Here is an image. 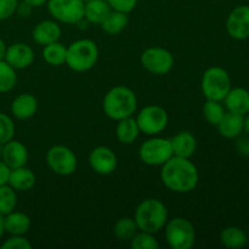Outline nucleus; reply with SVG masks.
<instances>
[{"label": "nucleus", "mask_w": 249, "mask_h": 249, "mask_svg": "<svg viewBox=\"0 0 249 249\" xmlns=\"http://www.w3.org/2000/svg\"><path fill=\"white\" fill-rule=\"evenodd\" d=\"M160 179L163 185L177 194H189L196 189L199 175L190 158L173 156L162 165Z\"/></svg>", "instance_id": "1"}, {"label": "nucleus", "mask_w": 249, "mask_h": 249, "mask_svg": "<svg viewBox=\"0 0 249 249\" xmlns=\"http://www.w3.org/2000/svg\"><path fill=\"white\" fill-rule=\"evenodd\" d=\"M138 107L136 95L130 88L124 85H117L109 89L105 95L102 108L105 114L113 121L131 117Z\"/></svg>", "instance_id": "2"}, {"label": "nucleus", "mask_w": 249, "mask_h": 249, "mask_svg": "<svg viewBox=\"0 0 249 249\" xmlns=\"http://www.w3.org/2000/svg\"><path fill=\"white\" fill-rule=\"evenodd\" d=\"M134 219L139 230L155 235L167 224V207L158 199L147 198L139 204Z\"/></svg>", "instance_id": "3"}, {"label": "nucleus", "mask_w": 249, "mask_h": 249, "mask_svg": "<svg viewBox=\"0 0 249 249\" xmlns=\"http://www.w3.org/2000/svg\"><path fill=\"white\" fill-rule=\"evenodd\" d=\"M99 60V48L90 39H79L67 48L66 65L78 73L90 71Z\"/></svg>", "instance_id": "4"}, {"label": "nucleus", "mask_w": 249, "mask_h": 249, "mask_svg": "<svg viewBox=\"0 0 249 249\" xmlns=\"http://www.w3.org/2000/svg\"><path fill=\"white\" fill-rule=\"evenodd\" d=\"M201 88L207 100L223 101L231 89V78L228 71L218 66L209 67L202 75Z\"/></svg>", "instance_id": "5"}, {"label": "nucleus", "mask_w": 249, "mask_h": 249, "mask_svg": "<svg viewBox=\"0 0 249 249\" xmlns=\"http://www.w3.org/2000/svg\"><path fill=\"white\" fill-rule=\"evenodd\" d=\"M165 240L173 249H190L196 241V231L191 221L182 216L170 219L164 226Z\"/></svg>", "instance_id": "6"}, {"label": "nucleus", "mask_w": 249, "mask_h": 249, "mask_svg": "<svg viewBox=\"0 0 249 249\" xmlns=\"http://www.w3.org/2000/svg\"><path fill=\"white\" fill-rule=\"evenodd\" d=\"M173 148L170 139L152 138L146 140L139 148V157L141 162L151 167H162L173 157Z\"/></svg>", "instance_id": "7"}, {"label": "nucleus", "mask_w": 249, "mask_h": 249, "mask_svg": "<svg viewBox=\"0 0 249 249\" xmlns=\"http://www.w3.org/2000/svg\"><path fill=\"white\" fill-rule=\"evenodd\" d=\"M45 160L51 172L62 177L73 174L78 165L77 156L71 148L63 145H55L49 148Z\"/></svg>", "instance_id": "8"}, {"label": "nucleus", "mask_w": 249, "mask_h": 249, "mask_svg": "<svg viewBox=\"0 0 249 249\" xmlns=\"http://www.w3.org/2000/svg\"><path fill=\"white\" fill-rule=\"evenodd\" d=\"M135 119L140 131L146 135H157L162 133L167 128L169 122L167 111L158 105L143 107Z\"/></svg>", "instance_id": "9"}, {"label": "nucleus", "mask_w": 249, "mask_h": 249, "mask_svg": "<svg viewBox=\"0 0 249 249\" xmlns=\"http://www.w3.org/2000/svg\"><path fill=\"white\" fill-rule=\"evenodd\" d=\"M48 10L61 23L78 24L84 18L83 0H48Z\"/></svg>", "instance_id": "10"}, {"label": "nucleus", "mask_w": 249, "mask_h": 249, "mask_svg": "<svg viewBox=\"0 0 249 249\" xmlns=\"http://www.w3.org/2000/svg\"><path fill=\"white\" fill-rule=\"evenodd\" d=\"M140 61L146 71L156 75L167 74L174 66L173 53L160 46H152V48L146 49L141 53Z\"/></svg>", "instance_id": "11"}, {"label": "nucleus", "mask_w": 249, "mask_h": 249, "mask_svg": "<svg viewBox=\"0 0 249 249\" xmlns=\"http://www.w3.org/2000/svg\"><path fill=\"white\" fill-rule=\"evenodd\" d=\"M226 32L236 40L249 38V6L241 5L235 7L226 18Z\"/></svg>", "instance_id": "12"}, {"label": "nucleus", "mask_w": 249, "mask_h": 249, "mask_svg": "<svg viewBox=\"0 0 249 249\" xmlns=\"http://www.w3.org/2000/svg\"><path fill=\"white\" fill-rule=\"evenodd\" d=\"M89 164L96 174L109 175L116 170L118 160L113 151L107 146H97L90 152Z\"/></svg>", "instance_id": "13"}, {"label": "nucleus", "mask_w": 249, "mask_h": 249, "mask_svg": "<svg viewBox=\"0 0 249 249\" xmlns=\"http://www.w3.org/2000/svg\"><path fill=\"white\" fill-rule=\"evenodd\" d=\"M5 61L15 70H24L34 61V51L24 43H15L7 46Z\"/></svg>", "instance_id": "14"}, {"label": "nucleus", "mask_w": 249, "mask_h": 249, "mask_svg": "<svg viewBox=\"0 0 249 249\" xmlns=\"http://www.w3.org/2000/svg\"><path fill=\"white\" fill-rule=\"evenodd\" d=\"M1 160L10 169L24 167L28 160V150L21 141L12 139L2 145Z\"/></svg>", "instance_id": "15"}, {"label": "nucleus", "mask_w": 249, "mask_h": 249, "mask_svg": "<svg viewBox=\"0 0 249 249\" xmlns=\"http://www.w3.org/2000/svg\"><path fill=\"white\" fill-rule=\"evenodd\" d=\"M61 27L58 26L57 21H51V19H45V21L39 22L32 31V38L39 45H48V44L58 41L61 38Z\"/></svg>", "instance_id": "16"}, {"label": "nucleus", "mask_w": 249, "mask_h": 249, "mask_svg": "<svg viewBox=\"0 0 249 249\" xmlns=\"http://www.w3.org/2000/svg\"><path fill=\"white\" fill-rule=\"evenodd\" d=\"M36 111H38V100L34 95L27 94V92L15 97L11 104L12 116L19 121L32 118L36 116Z\"/></svg>", "instance_id": "17"}, {"label": "nucleus", "mask_w": 249, "mask_h": 249, "mask_svg": "<svg viewBox=\"0 0 249 249\" xmlns=\"http://www.w3.org/2000/svg\"><path fill=\"white\" fill-rule=\"evenodd\" d=\"M223 101H225L229 112L242 116H246L249 112V91L245 88H231Z\"/></svg>", "instance_id": "18"}, {"label": "nucleus", "mask_w": 249, "mask_h": 249, "mask_svg": "<svg viewBox=\"0 0 249 249\" xmlns=\"http://www.w3.org/2000/svg\"><path fill=\"white\" fill-rule=\"evenodd\" d=\"M173 155L177 157L190 158L194 156L197 147L196 138L190 131H179L170 139Z\"/></svg>", "instance_id": "19"}, {"label": "nucleus", "mask_w": 249, "mask_h": 249, "mask_svg": "<svg viewBox=\"0 0 249 249\" xmlns=\"http://www.w3.org/2000/svg\"><path fill=\"white\" fill-rule=\"evenodd\" d=\"M36 181V178L34 173L24 165V167L14 168L10 170L7 185H10L15 191H28L33 189Z\"/></svg>", "instance_id": "20"}, {"label": "nucleus", "mask_w": 249, "mask_h": 249, "mask_svg": "<svg viewBox=\"0 0 249 249\" xmlns=\"http://www.w3.org/2000/svg\"><path fill=\"white\" fill-rule=\"evenodd\" d=\"M243 119H245V116L242 114L226 112L220 123L216 125L220 135L226 139L238 138L243 131Z\"/></svg>", "instance_id": "21"}, {"label": "nucleus", "mask_w": 249, "mask_h": 249, "mask_svg": "<svg viewBox=\"0 0 249 249\" xmlns=\"http://www.w3.org/2000/svg\"><path fill=\"white\" fill-rule=\"evenodd\" d=\"M4 226L5 232L10 235H24L31 228V219L26 213L15 209L4 216Z\"/></svg>", "instance_id": "22"}, {"label": "nucleus", "mask_w": 249, "mask_h": 249, "mask_svg": "<svg viewBox=\"0 0 249 249\" xmlns=\"http://www.w3.org/2000/svg\"><path fill=\"white\" fill-rule=\"evenodd\" d=\"M106 0H88L84 2V19L94 24H101L111 11Z\"/></svg>", "instance_id": "23"}, {"label": "nucleus", "mask_w": 249, "mask_h": 249, "mask_svg": "<svg viewBox=\"0 0 249 249\" xmlns=\"http://www.w3.org/2000/svg\"><path fill=\"white\" fill-rule=\"evenodd\" d=\"M140 133L141 131L138 125V122L135 118H133V116L118 121L116 128V136L119 142L124 143V145H130L138 139Z\"/></svg>", "instance_id": "24"}, {"label": "nucleus", "mask_w": 249, "mask_h": 249, "mask_svg": "<svg viewBox=\"0 0 249 249\" xmlns=\"http://www.w3.org/2000/svg\"><path fill=\"white\" fill-rule=\"evenodd\" d=\"M220 242L226 248L240 249L247 246L248 236L238 226H228L220 233Z\"/></svg>", "instance_id": "25"}, {"label": "nucleus", "mask_w": 249, "mask_h": 249, "mask_svg": "<svg viewBox=\"0 0 249 249\" xmlns=\"http://www.w3.org/2000/svg\"><path fill=\"white\" fill-rule=\"evenodd\" d=\"M128 14L116 11V10H111L100 26H101V29L105 33L109 34V36H116V34H119L121 32H123L125 29V27L128 26Z\"/></svg>", "instance_id": "26"}, {"label": "nucleus", "mask_w": 249, "mask_h": 249, "mask_svg": "<svg viewBox=\"0 0 249 249\" xmlns=\"http://www.w3.org/2000/svg\"><path fill=\"white\" fill-rule=\"evenodd\" d=\"M41 55L44 61L50 66H62L66 63L67 48L63 44L55 41L44 46Z\"/></svg>", "instance_id": "27"}, {"label": "nucleus", "mask_w": 249, "mask_h": 249, "mask_svg": "<svg viewBox=\"0 0 249 249\" xmlns=\"http://www.w3.org/2000/svg\"><path fill=\"white\" fill-rule=\"evenodd\" d=\"M139 231L138 225L134 218H121L116 221L113 226V232L117 238L122 241H130Z\"/></svg>", "instance_id": "28"}, {"label": "nucleus", "mask_w": 249, "mask_h": 249, "mask_svg": "<svg viewBox=\"0 0 249 249\" xmlns=\"http://www.w3.org/2000/svg\"><path fill=\"white\" fill-rule=\"evenodd\" d=\"M17 207V195L16 191L10 185L0 186V214L6 215L16 209Z\"/></svg>", "instance_id": "29"}, {"label": "nucleus", "mask_w": 249, "mask_h": 249, "mask_svg": "<svg viewBox=\"0 0 249 249\" xmlns=\"http://www.w3.org/2000/svg\"><path fill=\"white\" fill-rule=\"evenodd\" d=\"M17 83L16 70L5 60L0 61V92H9Z\"/></svg>", "instance_id": "30"}, {"label": "nucleus", "mask_w": 249, "mask_h": 249, "mask_svg": "<svg viewBox=\"0 0 249 249\" xmlns=\"http://www.w3.org/2000/svg\"><path fill=\"white\" fill-rule=\"evenodd\" d=\"M225 108L220 101H213V100H207L203 105V116L204 119L208 122L211 125H218L223 117L225 116Z\"/></svg>", "instance_id": "31"}, {"label": "nucleus", "mask_w": 249, "mask_h": 249, "mask_svg": "<svg viewBox=\"0 0 249 249\" xmlns=\"http://www.w3.org/2000/svg\"><path fill=\"white\" fill-rule=\"evenodd\" d=\"M130 247L133 249H158L160 243L153 233L139 230L130 240Z\"/></svg>", "instance_id": "32"}, {"label": "nucleus", "mask_w": 249, "mask_h": 249, "mask_svg": "<svg viewBox=\"0 0 249 249\" xmlns=\"http://www.w3.org/2000/svg\"><path fill=\"white\" fill-rule=\"evenodd\" d=\"M15 135V123L7 114L0 112V143H6Z\"/></svg>", "instance_id": "33"}, {"label": "nucleus", "mask_w": 249, "mask_h": 249, "mask_svg": "<svg viewBox=\"0 0 249 249\" xmlns=\"http://www.w3.org/2000/svg\"><path fill=\"white\" fill-rule=\"evenodd\" d=\"M2 249H32V245L23 235H11L1 245Z\"/></svg>", "instance_id": "34"}, {"label": "nucleus", "mask_w": 249, "mask_h": 249, "mask_svg": "<svg viewBox=\"0 0 249 249\" xmlns=\"http://www.w3.org/2000/svg\"><path fill=\"white\" fill-rule=\"evenodd\" d=\"M106 1L112 10L124 14H130L138 4V0H106Z\"/></svg>", "instance_id": "35"}, {"label": "nucleus", "mask_w": 249, "mask_h": 249, "mask_svg": "<svg viewBox=\"0 0 249 249\" xmlns=\"http://www.w3.org/2000/svg\"><path fill=\"white\" fill-rule=\"evenodd\" d=\"M17 0H0V21L10 18L16 12Z\"/></svg>", "instance_id": "36"}, {"label": "nucleus", "mask_w": 249, "mask_h": 249, "mask_svg": "<svg viewBox=\"0 0 249 249\" xmlns=\"http://www.w3.org/2000/svg\"><path fill=\"white\" fill-rule=\"evenodd\" d=\"M236 147L241 155L245 156V157H249V135L238 139L236 141Z\"/></svg>", "instance_id": "37"}, {"label": "nucleus", "mask_w": 249, "mask_h": 249, "mask_svg": "<svg viewBox=\"0 0 249 249\" xmlns=\"http://www.w3.org/2000/svg\"><path fill=\"white\" fill-rule=\"evenodd\" d=\"M10 170L11 169L2 162V160H0V186L7 184V181H9Z\"/></svg>", "instance_id": "38"}, {"label": "nucleus", "mask_w": 249, "mask_h": 249, "mask_svg": "<svg viewBox=\"0 0 249 249\" xmlns=\"http://www.w3.org/2000/svg\"><path fill=\"white\" fill-rule=\"evenodd\" d=\"M31 10H32V6L29 4H27L26 1H23L22 2L21 5H17V10H16V12H18L19 15H21V16H28L29 14H31Z\"/></svg>", "instance_id": "39"}, {"label": "nucleus", "mask_w": 249, "mask_h": 249, "mask_svg": "<svg viewBox=\"0 0 249 249\" xmlns=\"http://www.w3.org/2000/svg\"><path fill=\"white\" fill-rule=\"evenodd\" d=\"M23 1H26L27 4L31 5L32 7H38V6H43L44 4H46L48 2V0H23Z\"/></svg>", "instance_id": "40"}, {"label": "nucleus", "mask_w": 249, "mask_h": 249, "mask_svg": "<svg viewBox=\"0 0 249 249\" xmlns=\"http://www.w3.org/2000/svg\"><path fill=\"white\" fill-rule=\"evenodd\" d=\"M6 44H5V41L2 40L1 38H0V61L4 60L5 58V53H6Z\"/></svg>", "instance_id": "41"}, {"label": "nucleus", "mask_w": 249, "mask_h": 249, "mask_svg": "<svg viewBox=\"0 0 249 249\" xmlns=\"http://www.w3.org/2000/svg\"><path fill=\"white\" fill-rule=\"evenodd\" d=\"M243 130L246 131L247 135H249V112L247 116L245 117V119H243Z\"/></svg>", "instance_id": "42"}, {"label": "nucleus", "mask_w": 249, "mask_h": 249, "mask_svg": "<svg viewBox=\"0 0 249 249\" xmlns=\"http://www.w3.org/2000/svg\"><path fill=\"white\" fill-rule=\"evenodd\" d=\"M5 232V226H4V215L0 214V238L2 237Z\"/></svg>", "instance_id": "43"}, {"label": "nucleus", "mask_w": 249, "mask_h": 249, "mask_svg": "<svg viewBox=\"0 0 249 249\" xmlns=\"http://www.w3.org/2000/svg\"><path fill=\"white\" fill-rule=\"evenodd\" d=\"M1 156H2V143H0V160H1Z\"/></svg>", "instance_id": "44"}, {"label": "nucleus", "mask_w": 249, "mask_h": 249, "mask_svg": "<svg viewBox=\"0 0 249 249\" xmlns=\"http://www.w3.org/2000/svg\"><path fill=\"white\" fill-rule=\"evenodd\" d=\"M83 1H84V2H85V1H88V0H83Z\"/></svg>", "instance_id": "45"}, {"label": "nucleus", "mask_w": 249, "mask_h": 249, "mask_svg": "<svg viewBox=\"0 0 249 249\" xmlns=\"http://www.w3.org/2000/svg\"><path fill=\"white\" fill-rule=\"evenodd\" d=\"M248 243H249V238H248Z\"/></svg>", "instance_id": "46"}, {"label": "nucleus", "mask_w": 249, "mask_h": 249, "mask_svg": "<svg viewBox=\"0 0 249 249\" xmlns=\"http://www.w3.org/2000/svg\"><path fill=\"white\" fill-rule=\"evenodd\" d=\"M248 158H249V157H248Z\"/></svg>", "instance_id": "47"}]
</instances>
